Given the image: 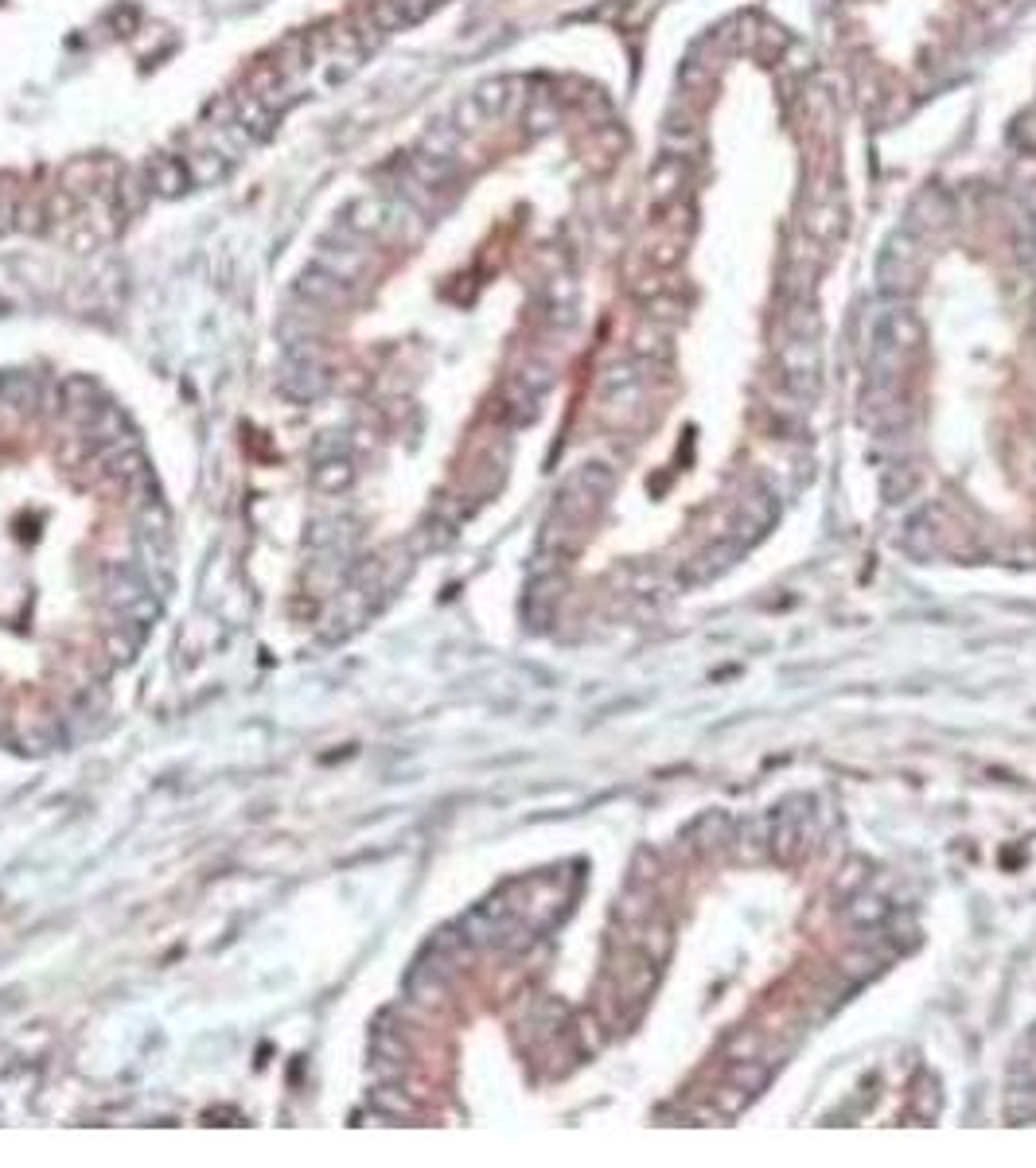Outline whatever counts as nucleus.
Returning a JSON list of instances; mask_svg holds the SVG:
<instances>
[{
  "label": "nucleus",
  "instance_id": "f257e3e1",
  "mask_svg": "<svg viewBox=\"0 0 1036 1168\" xmlns=\"http://www.w3.org/2000/svg\"><path fill=\"white\" fill-rule=\"evenodd\" d=\"M818 312L807 300H795L787 312V336L780 343V378L787 394L814 401L822 394V347H818Z\"/></svg>",
  "mask_w": 1036,
  "mask_h": 1168
},
{
  "label": "nucleus",
  "instance_id": "f03ea898",
  "mask_svg": "<svg viewBox=\"0 0 1036 1168\" xmlns=\"http://www.w3.org/2000/svg\"><path fill=\"white\" fill-rule=\"evenodd\" d=\"M919 343V324L908 308L888 300L877 312L873 336H869V363H865V386H901V374Z\"/></svg>",
  "mask_w": 1036,
  "mask_h": 1168
},
{
  "label": "nucleus",
  "instance_id": "7ed1b4c3",
  "mask_svg": "<svg viewBox=\"0 0 1036 1168\" xmlns=\"http://www.w3.org/2000/svg\"><path fill=\"white\" fill-rule=\"evenodd\" d=\"M919 269H923L919 234H912V230L888 234L881 253H877V293L885 296V300H904V296L916 289Z\"/></svg>",
  "mask_w": 1036,
  "mask_h": 1168
},
{
  "label": "nucleus",
  "instance_id": "20e7f679",
  "mask_svg": "<svg viewBox=\"0 0 1036 1168\" xmlns=\"http://www.w3.org/2000/svg\"><path fill=\"white\" fill-rule=\"evenodd\" d=\"M768 845L775 858L795 861L814 845V802L787 799L775 814H768Z\"/></svg>",
  "mask_w": 1036,
  "mask_h": 1168
},
{
  "label": "nucleus",
  "instance_id": "39448f33",
  "mask_svg": "<svg viewBox=\"0 0 1036 1168\" xmlns=\"http://www.w3.org/2000/svg\"><path fill=\"white\" fill-rule=\"evenodd\" d=\"M771 1079V1064H764V1060H756V1055H748V1060H737V1064L729 1067L725 1083H721V1091H717V1110L725 1114V1118H737V1114H744V1110L753 1107V1098L768 1087Z\"/></svg>",
  "mask_w": 1036,
  "mask_h": 1168
},
{
  "label": "nucleus",
  "instance_id": "423d86ee",
  "mask_svg": "<svg viewBox=\"0 0 1036 1168\" xmlns=\"http://www.w3.org/2000/svg\"><path fill=\"white\" fill-rule=\"evenodd\" d=\"M803 230L818 242V246H838L845 234V203L842 192L830 183V188H811V199H807V210H803Z\"/></svg>",
  "mask_w": 1036,
  "mask_h": 1168
},
{
  "label": "nucleus",
  "instance_id": "0eeeda50",
  "mask_svg": "<svg viewBox=\"0 0 1036 1168\" xmlns=\"http://www.w3.org/2000/svg\"><path fill=\"white\" fill-rule=\"evenodd\" d=\"M312 266L327 269V273H336L340 281L355 284L359 277H363V269H367V238L351 234V230H343V226H336V234L324 238L320 246H316V262Z\"/></svg>",
  "mask_w": 1036,
  "mask_h": 1168
},
{
  "label": "nucleus",
  "instance_id": "6e6552de",
  "mask_svg": "<svg viewBox=\"0 0 1036 1168\" xmlns=\"http://www.w3.org/2000/svg\"><path fill=\"white\" fill-rule=\"evenodd\" d=\"M636 358H620V363H608L596 378V394L605 401L612 414H632L639 401H643V374H639Z\"/></svg>",
  "mask_w": 1036,
  "mask_h": 1168
},
{
  "label": "nucleus",
  "instance_id": "1a4fd4ad",
  "mask_svg": "<svg viewBox=\"0 0 1036 1168\" xmlns=\"http://www.w3.org/2000/svg\"><path fill=\"white\" fill-rule=\"evenodd\" d=\"M327 374H324V358H312V355H285L281 363V374H277V390H281L289 401H312L320 398V390H324Z\"/></svg>",
  "mask_w": 1036,
  "mask_h": 1168
},
{
  "label": "nucleus",
  "instance_id": "9d476101",
  "mask_svg": "<svg viewBox=\"0 0 1036 1168\" xmlns=\"http://www.w3.org/2000/svg\"><path fill=\"white\" fill-rule=\"evenodd\" d=\"M343 230H351L359 238H383L394 230V215H390V199H378V195H359L355 203L343 207L340 219Z\"/></svg>",
  "mask_w": 1036,
  "mask_h": 1168
},
{
  "label": "nucleus",
  "instance_id": "9b49d317",
  "mask_svg": "<svg viewBox=\"0 0 1036 1168\" xmlns=\"http://www.w3.org/2000/svg\"><path fill=\"white\" fill-rule=\"evenodd\" d=\"M296 296L312 308H343L351 300V284L320 266H309L296 277Z\"/></svg>",
  "mask_w": 1036,
  "mask_h": 1168
},
{
  "label": "nucleus",
  "instance_id": "f8f14e48",
  "mask_svg": "<svg viewBox=\"0 0 1036 1168\" xmlns=\"http://www.w3.org/2000/svg\"><path fill=\"white\" fill-rule=\"evenodd\" d=\"M472 102L484 109L488 121H499L522 102V82L518 78H488V82H479L472 90Z\"/></svg>",
  "mask_w": 1036,
  "mask_h": 1168
},
{
  "label": "nucleus",
  "instance_id": "ddd939ff",
  "mask_svg": "<svg viewBox=\"0 0 1036 1168\" xmlns=\"http://www.w3.org/2000/svg\"><path fill=\"white\" fill-rule=\"evenodd\" d=\"M145 176H148L152 195H164V199H176V195H183L188 188H192L188 164L179 160V156H168V152H161V156H152V160H148Z\"/></svg>",
  "mask_w": 1036,
  "mask_h": 1168
},
{
  "label": "nucleus",
  "instance_id": "4468645a",
  "mask_svg": "<svg viewBox=\"0 0 1036 1168\" xmlns=\"http://www.w3.org/2000/svg\"><path fill=\"white\" fill-rule=\"evenodd\" d=\"M1006 1114L1013 1122H1033L1036 1118V1067L1017 1064L1006 1091Z\"/></svg>",
  "mask_w": 1036,
  "mask_h": 1168
},
{
  "label": "nucleus",
  "instance_id": "2eb2a0df",
  "mask_svg": "<svg viewBox=\"0 0 1036 1168\" xmlns=\"http://www.w3.org/2000/svg\"><path fill=\"white\" fill-rule=\"evenodd\" d=\"M405 172H410L417 183H425L429 192H444V188L457 179V164H452V156H433L425 148H417L414 156L405 160Z\"/></svg>",
  "mask_w": 1036,
  "mask_h": 1168
},
{
  "label": "nucleus",
  "instance_id": "dca6fc26",
  "mask_svg": "<svg viewBox=\"0 0 1036 1168\" xmlns=\"http://www.w3.org/2000/svg\"><path fill=\"white\" fill-rule=\"evenodd\" d=\"M1009 246L1021 269H1036V215L1029 207L1009 210Z\"/></svg>",
  "mask_w": 1036,
  "mask_h": 1168
},
{
  "label": "nucleus",
  "instance_id": "f3484780",
  "mask_svg": "<svg viewBox=\"0 0 1036 1168\" xmlns=\"http://www.w3.org/2000/svg\"><path fill=\"white\" fill-rule=\"evenodd\" d=\"M888 916H892L888 900L885 896H873V892L854 896L849 908H845V923H849L854 931H877V927H885L888 923Z\"/></svg>",
  "mask_w": 1036,
  "mask_h": 1168
},
{
  "label": "nucleus",
  "instance_id": "a211bd4d",
  "mask_svg": "<svg viewBox=\"0 0 1036 1168\" xmlns=\"http://www.w3.org/2000/svg\"><path fill=\"white\" fill-rule=\"evenodd\" d=\"M235 121L246 125V133H250L253 141H262V136L273 133V114H269L266 102H262L257 94H250V90H238L235 94Z\"/></svg>",
  "mask_w": 1036,
  "mask_h": 1168
},
{
  "label": "nucleus",
  "instance_id": "6ab92c4d",
  "mask_svg": "<svg viewBox=\"0 0 1036 1168\" xmlns=\"http://www.w3.org/2000/svg\"><path fill=\"white\" fill-rule=\"evenodd\" d=\"M183 164H188V176H192V183H199V188L219 183V179L226 176V168H230V160H222L219 152H211V148H188Z\"/></svg>",
  "mask_w": 1036,
  "mask_h": 1168
},
{
  "label": "nucleus",
  "instance_id": "aec40b11",
  "mask_svg": "<svg viewBox=\"0 0 1036 1168\" xmlns=\"http://www.w3.org/2000/svg\"><path fill=\"white\" fill-rule=\"evenodd\" d=\"M148 195H152V188H148L145 172H121V179H118V215H137V210H145Z\"/></svg>",
  "mask_w": 1036,
  "mask_h": 1168
},
{
  "label": "nucleus",
  "instance_id": "412c9836",
  "mask_svg": "<svg viewBox=\"0 0 1036 1168\" xmlns=\"http://www.w3.org/2000/svg\"><path fill=\"white\" fill-rule=\"evenodd\" d=\"M309 55H312V40H304V35H289L285 44H277V51H273V63H277L281 78L289 82L296 71H304V67H309Z\"/></svg>",
  "mask_w": 1036,
  "mask_h": 1168
},
{
  "label": "nucleus",
  "instance_id": "4be33fe9",
  "mask_svg": "<svg viewBox=\"0 0 1036 1168\" xmlns=\"http://www.w3.org/2000/svg\"><path fill=\"white\" fill-rule=\"evenodd\" d=\"M370 1107L378 1110L383 1118H414L417 1114L414 1098H405L401 1095V1087H390V1083H383V1087L370 1095Z\"/></svg>",
  "mask_w": 1036,
  "mask_h": 1168
},
{
  "label": "nucleus",
  "instance_id": "5701e85b",
  "mask_svg": "<svg viewBox=\"0 0 1036 1168\" xmlns=\"http://www.w3.org/2000/svg\"><path fill=\"white\" fill-rule=\"evenodd\" d=\"M351 475L355 472H351V464H347V459L331 456V459H320V464L312 468V483H316L320 491H343L347 483H351Z\"/></svg>",
  "mask_w": 1036,
  "mask_h": 1168
},
{
  "label": "nucleus",
  "instance_id": "b1692460",
  "mask_svg": "<svg viewBox=\"0 0 1036 1168\" xmlns=\"http://www.w3.org/2000/svg\"><path fill=\"white\" fill-rule=\"evenodd\" d=\"M20 203H24V188L16 176H0V234L16 230V215H20Z\"/></svg>",
  "mask_w": 1036,
  "mask_h": 1168
},
{
  "label": "nucleus",
  "instance_id": "393cba45",
  "mask_svg": "<svg viewBox=\"0 0 1036 1168\" xmlns=\"http://www.w3.org/2000/svg\"><path fill=\"white\" fill-rule=\"evenodd\" d=\"M44 226H47V203L44 199H28V195H24L20 215H16V230H24V234H40Z\"/></svg>",
  "mask_w": 1036,
  "mask_h": 1168
},
{
  "label": "nucleus",
  "instance_id": "a878e982",
  "mask_svg": "<svg viewBox=\"0 0 1036 1168\" xmlns=\"http://www.w3.org/2000/svg\"><path fill=\"white\" fill-rule=\"evenodd\" d=\"M367 8H370V16L378 20V28H383V31H398V28H405V24H410V20H405V13H401L398 0H370Z\"/></svg>",
  "mask_w": 1036,
  "mask_h": 1168
},
{
  "label": "nucleus",
  "instance_id": "bb28decb",
  "mask_svg": "<svg viewBox=\"0 0 1036 1168\" xmlns=\"http://www.w3.org/2000/svg\"><path fill=\"white\" fill-rule=\"evenodd\" d=\"M452 125H457L460 133H479L484 125H488V118H484V109L472 102V94L468 98H460L457 102V114H452Z\"/></svg>",
  "mask_w": 1036,
  "mask_h": 1168
},
{
  "label": "nucleus",
  "instance_id": "cd10ccee",
  "mask_svg": "<svg viewBox=\"0 0 1036 1168\" xmlns=\"http://www.w3.org/2000/svg\"><path fill=\"white\" fill-rule=\"evenodd\" d=\"M351 28H355V35H359V44H363V51H370V47H378V44H383V40H386V31L378 28V20L370 16L367 4H363V8H359V13H355V20H351Z\"/></svg>",
  "mask_w": 1036,
  "mask_h": 1168
},
{
  "label": "nucleus",
  "instance_id": "c85d7f7f",
  "mask_svg": "<svg viewBox=\"0 0 1036 1168\" xmlns=\"http://www.w3.org/2000/svg\"><path fill=\"white\" fill-rule=\"evenodd\" d=\"M526 125H531L534 133L553 129V125H558V105H549L546 98H538V102L531 105V114H526Z\"/></svg>",
  "mask_w": 1036,
  "mask_h": 1168
},
{
  "label": "nucleus",
  "instance_id": "c756f323",
  "mask_svg": "<svg viewBox=\"0 0 1036 1168\" xmlns=\"http://www.w3.org/2000/svg\"><path fill=\"white\" fill-rule=\"evenodd\" d=\"M666 183H686V164H679V160H666ZM651 188H655V195H663V199H670V188H663V176H655L651 179Z\"/></svg>",
  "mask_w": 1036,
  "mask_h": 1168
}]
</instances>
